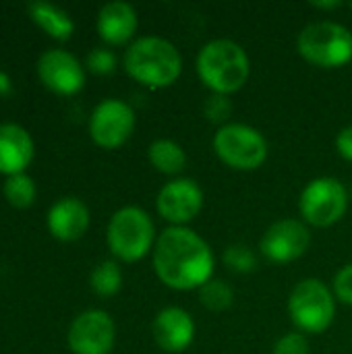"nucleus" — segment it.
<instances>
[{"instance_id": "f257e3e1", "label": "nucleus", "mask_w": 352, "mask_h": 354, "mask_svg": "<svg viewBox=\"0 0 352 354\" xmlns=\"http://www.w3.org/2000/svg\"><path fill=\"white\" fill-rule=\"evenodd\" d=\"M154 270L168 288L199 290L214 278V253L195 230L170 226L156 239Z\"/></svg>"}, {"instance_id": "f03ea898", "label": "nucleus", "mask_w": 352, "mask_h": 354, "mask_svg": "<svg viewBox=\"0 0 352 354\" xmlns=\"http://www.w3.org/2000/svg\"><path fill=\"white\" fill-rule=\"evenodd\" d=\"M124 68L137 83L162 89L180 77L183 56L166 37L143 35L129 44L124 52Z\"/></svg>"}, {"instance_id": "7ed1b4c3", "label": "nucleus", "mask_w": 352, "mask_h": 354, "mask_svg": "<svg viewBox=\"0 0 352 354\" xmlns=\"http://www.w3.org/2000/svg\"><path fill=\"white\" fill-rule=\"evenodd\" d=\"M195 68L201 83L210 87L212 93L230 95L247 83L251 75V60L241 44L218 37L199 50Z\"/></svg>"}, {"instance_id": "20e7f679", "label": "nucleus", "mask_w": 352, "mask_h": 354, "mask_svg": "<svg viewBox=\"0 0 352 354\" xmlns=\"http://www.w3.org/2000/svg\"><path fill=\"white\" fill-rule=\"evenodd\" d=\"M299 54L322 68L342 66L352 58V33L336 21L309 23L297 37Z\"/></svg>"}, {"instance_id": "39448f33", "label": "nucleus", "mask_w": 352, "mask_h": 354, "mask_svg": "<svg viewBox=\"0 0 352 354\" xmlns=\"http://www.w3.org/2000/svg\"><path fill=\"white\" fill-rule=\"evenodd\" d=\"M108 247L122 261H139L156 245V228L149 214L137 205H124L108 224Z\"/></svg>"}, {"instance_id": "423d86ee", "label": "nucleus", "mask_w": 352, "mask_h": 354, "mask_svg": "<svg viewBox=\"0 0 352 354\" xmlns=\"http://www.w3.org/2000/svg\"><path fill=\"white\" fill-rule=\"evenodd\" d=\"M288 313L301 332L322 334L332 326L336 315L334 292L319 278H305L288 297Z\"/></svg>"}, {"instance_id": "0eeeda50", "label": "nucleus", "mask_w": 352, "mask_h": 354, "mask_svg": "<svg viewBox=\"0 0 352 354\" xmlns=\"http://www.w3.org/2000/svg\"><path fill=\"white\" fill-rule=\"evenodd\" d=\"M216 156L234 170H255L268 160V139L251 124L228 122L214 135Z\"/></svg>"}, {"instance_id": "6e6552de", "label": "nucleus", "mask_w": 352, "mask_h": 354, "mask_svg": "<svg viewBox=\"0 0 352 354\" xmlns=\"http://www.w3.org/2000/svg\"><path fill=\"white\" fill-rule=\"evenodd\" d=\"M349 207V191L334 176H319L307 183L299 197V209L307 224L328 228L342 220Z\"/></svg>"}, {"instance_id": "1a4fd4ad", "label": "nucleus", "mask_w": 352, "mask_h": 354, "mask_svg": "<svg viewBox=\"0 0 352 354\" xmlns=\"http://www.w3.org/2000/svg\"><path fill=\"white\" fill-rule=\"evenodd\" d=\"M135 129L133 108L116 97L102 100L89 116V135L91 139L106 149L122 145Z\"/></svg>"}, {"instance_id": "9d476101", "label": "nucleus", "mask_w": 352, "mask_h": 354, "mask_svg": "<svg viewBox=\"0 0 352 354\" xmlns=\"http://www.w3.org/2000/svg\"><path fill=\"white\" fill-rule=\"evenodd\" d=\"M311 232L301 220L284 218L274 222L259 241V251L274 263H290L307 253Z\"/></svg>"}, {"instance_id": "9b49d317", "label": "nucleus", "mask_w": 352, "mask_h": 354, "mask_svg": "<svg viewBox=\"0 0 352 354\" xmlns=\"http://www.w3.org/2000/svg\"><path fill=\"white\" fill-rule=\"evenodd\" d=\"M114 322L102 309L79 313L68 328V346L75 354H108L114 346Z\"/></svg>"}, {"instance_id": "f8f14e48", "label": "nucleus", "mask_w": 352, "mask_h": 354, "mask_svg": "<svg viewBox=\"0 0 352 354\" xmlns=\"http://www.w3.org/2000/svg\"><path fill=\"white\" fill-rule=\"evenodd\" d=\"M156 207L158 214L172 226H185L201 212L203 191L193 178L178 176L160 189L156 197Z\"/></svg>"}, {"instance_id": "ddd939ff", "label": "nucleus", "mask_w": 352, "mask_h": 354, "mask_svg": "<svg viewBox=\"0 0 352 354\" xmlns=\"http://www.w3.org/2000/svg\"><path fill=\"white\" fill-rule=\"evenodd\" d=\"M37 75L56 93H75L85 83V71L75 54L50 48L37 58Z\"/></svg>"}, {"instance_id": "4468645a", "label": "nucleus", "mask_w": 352, "mask_h": 354, "mask_svg": "<svg viewBox=\"0 0 352 354\" xmlns=\"http://www.w3.org/2000/svg\"><path fill=\"white\" fill-rule=\"evenodd\" d=\"M151 336L166 353H183L195 340V322L180 307H164L151 322Z\"/></svg>"}, {"instance_id": "2eb2a0df", "label": "nucleus", "mask_w": 352, "mask_h": 354, "mask_svg": "<svg viewBox=\"0 0 352 354\" xmlns=\"http://www.w3.org/2000/svg\"><path fill=\"white\" fill-rule=\"evenodd\" d=\"M87 226L89 209L77 197H62L48 212V228L60 241H75L83 236Z\"/></svg>"}, {"instance_id": "dca6fc26", "label": "nucleus", "mask_w": 352, "mask_h": 354, "mask_svg": "<svg viewBox=\"0 0 352 354\" xmlns=\"http://www.w3.org/2000/svg\"><path fill=\"white\" fill-rule=\"evenodd\" d=\"M137 10L124 0L106 2L98 12V33L108 44H124L137 31Z\"/></svg>"}, {"instance_id": "f3484780", "label": "nucleus", "mask_w": 352, "mask_h": 354, "mask_svg": "<svg viewBox=\"0 0 352 354\" xmlns=\"http://www.w3.org/2000/svg\"><path fill=\"white\" fill-rule=\"evenodd\" d=\"M33 156L29 133L15 122H0V172L19 174Z\"/></svg>"}, {"instance_id": "a211bd4d", "label": "nucleus", "mask_w": 352, "mask_h": 354, "mask_svg": "<svg viewBox=\"0 0 352 354\" xmlns=\"http://www.w3.org/2000/svg\"><path fill=\"white\" fill-rule=\"evenodd\" d=\"M27 10L33 17V21L39 27H44L52 37H56V39H68L71 37V33L75 29V23H73L71 15L64 8H60V6H56L52 2L33 0V2L27 4Z\"/></svg>"}, {"instance_id": "6ab92c4d", "label": "nucleus", "mask_w": 352, "mask_h": 354, "mask_svg": "<svg viewBox=\"0 0 352 354\" xmlns=\"http://www.w3.org/2000/svg\"><path fill=\"white\" fill-rule=\"evenodd\" d=\"M147 160L162 174H178V172L185 170L187 153H185L180 143L162 137V139H156V141L149 143Z\"/></svg>"}, {"instance_id": "aec40b11", "label": "nucleus", "mask_w": 352, "mask_h": 354, "mask_svg": "<svg viewBox=\"0 0 352 354\" xmlns=\"http://www.w3.org/2000/svg\"><path fill=\"white\" fill-rule=\"evenodd\" d=\"M199 303L207 311H226L234 303V288L220 278H212L199 288Z\"/></svg>"}, {"instance_id": "412c9836", "label": "nucleus", "mask_w": 352, "mask_h": 354, "mask_svg": "<svg viewBox=\"0 0 352 354\" xmlns=\"http://www.w3.org/2000/svg\"><path fill=\"white\" fill-rule=\"evenodd\" d=\"M89 284L93 288L95 295L100 297H112L120 290L122 286V272L118 268L116 261L112 259H106L102 263H98L91 272V278H89Z\"/></svg>"}, {"instance_id": "4be33fe9", "label": "nucleus", "mask_w": 352, "mask_h": 354, "mask_svg": "<svg viewBox=\"0 0 352 354\" xmlns=\"http://www.w3.org/2000/svg\"><path fill=\"white\" fill-rule=\"evenodd\" d=\"M4 197L17 205V207H27L35 199V185L33 178L25 172L10 174L4 183Z\"/></svg>"}, {"instance_id": "5701e85b", "label": "nucleus", "mask_w": 352, "mask_h": 354, "mask_svg": "<svg viewBox=\"0 0 352 354\" xmlns=\"http://www.w3.org/2000/svg\"><path fill=\"white\" fill-rule=\"evenodd\" d=\"M222 261L228 270L237 272V274H249V272H255L257 266H259V259H257V253L251 251V247L243 245V243H234V245H228L224 249V255H222Z\"/></svg>"}, {"instance_id": "b1692460", "label": "nucleus", "mask_w": 352, "mask_h": 354, "mask_svg": "<svg viewBox=\"0 0 352 354\" xmlns=\"http://www.w3.org/2000/svg\"><path fill=\"white\" fill-rule=\"evenodd\" d=\"M203 114L212 122H224L232 114V102L224 93H212L203 104Z\"/></svg>"}, {"instance_id": "393cba45", "label": "nucleus", "mask_w": 352, "mask_h": 354, "mask_svg": "<svg viewBox=\"0 0 352 354\" xmlns=\"http://www.w3.org/2000/svg\"><path fill=\"white\" fill-rule=\"evenodd\" d=\"M85 62H87L89 71H93V73H98V75H108V73H112L114 66H116V56H114V52H110V50H106V48H93V50L87 54Z\"/></svg>"}, {"instance_id": "a878e982", "label": "nucleus", "mask_w": 352, "mask_h": 354, "mask_svg": "<svg viewBox=\"0 0 352 354\" xmlns=\"http://www.w3.org/2000/svg\"><path fill=\"white\" fill-rule=\"evenodd\" d=\"M272 354H309V342H307L305 334L290 332V334H284L274 344Z\"/></svg>"}, {"instance_id": "bb28decb", "label": "nucleus", "mask_w": 352, "mask_h": 354, "mask_svg": "<svg viewBox=\"0 0 352 354\" xmlns=\"http://www.w3.org/2000/svg\"><path fill=\"white\" fill-rule=\"evenodd\" d=\"M334 297L344 305H352V263H346L334 276Z\"/></svg>"}, {"instance_id": "cd10ccee", "label": "nucleus", "mask_w": 352, "mask_h": 354, "mask_svg": "<svg viewBox=\"0 0 352 354\" xmlns=\"http://www.w3.org/2000/svg\"><path fill=\"white\" fill-rule=\"evenodd\" d=\"M336 149L338 153L352 162V124L351 127H344L338 135H336Z\"/></svg>"}, {"instance_id": "c85d7f7f", "label": "nucleus", "mask_w": 352, "mask_h": 354, "mask_svg": "<svg viewBox=\"0 0 352 354\" xmlns=\"http://www.w3.org/2000/svg\"><path fill=\"white\" fill-rule=\"evenodd\" d=\"M311 6H315V8H326V10H330V8H338V6H342V2H340V0H330V2H322V0H315V2H311Z\"/></svg>"}, {"instance_id": "c756f323", "label": "nucleus", "mask_w": 352, "mask_h": 354, "mask_svg": "<svg viewBox=\"0 0 352 354\" xmlns=\"http://www.w3.org/2000/svg\"><path fill=\"white\" fill-rule=\"evenodd\" d=\"M351 8H352V2H351Z\"/></svg>"}, {"instance_id": "7c9ffc66", "label": "nucleus", "mask_w": 352, "mask_h": 354, "mask_svg": "<svg viewBox=\"0 0 352 354\" xmlns=\"http://www.w3.org/2000/svg\"><path fill=\"white\" fill-rule=\"evenodd\" d=\"M351 197H352V191H351Z\"/></svg>"}]
</instances>
